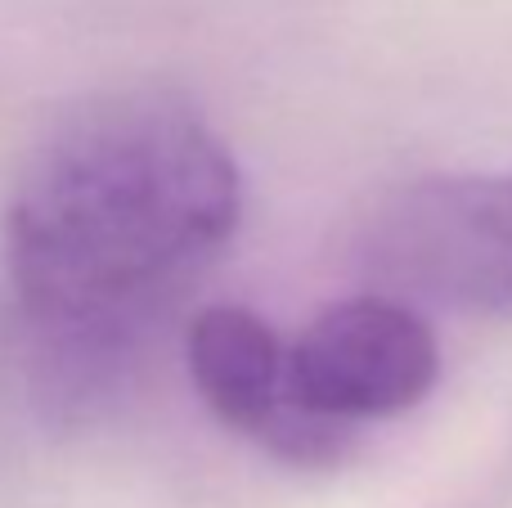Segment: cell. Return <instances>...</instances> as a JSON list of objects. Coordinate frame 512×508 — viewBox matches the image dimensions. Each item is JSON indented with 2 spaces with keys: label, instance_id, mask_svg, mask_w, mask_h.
<instances>
[{
  "label": "cell",
  "instance_id": "obj_2",
  "mask_svg": "<svg viewBox=\"0 0 512 508\" xmlns=\"http://www.w3.org/2000/svg\"><path fill=\"white\" fill-rule=\"evenodd\" d=\"M346 266L418 311L512 320V167L441 171L378 194L351 221Z\"/></svg>",
  "mask_w": 512,
  "mask_h": 508
},
{
  "label": "cell",
  "instance_id": "obj_3",
  "mask_svg": "<svg viewBox=\"0 0 512 508\" xmlns=\"http://www.w3.org/2000/svg\"><path fill=\"white\" fill-rule=\"evenodd\" d=\"M436 378L441 342L427 315L373 288L328 302L288 342L297 405L355 432L423 405Z\"/></svg>",
  "mask_w": 512,
  "mask_h": 508
},
{
  "label": "cell",
  "instance_id": "obj_4",
  "mask_svg": "<svg viewBox=\"0 0 512 508\" xmlns=\"http://www.w3.org/2000/svg\"><path fill=\"white\" fill-rule=\"evenodd\" d=\"M185 369L198 401L221 428L248 437L292 468H337L355 455V428L301 410L288 383V342L239 302L194 311L180 333Z\"/></svg>",
  "mask_w": 512,
  "mask_h": 508
},
{
  "label": "cell",
  "instance_id": "obj_1",
  "mask_svg": "<svg viewBox=\"0 0 512 508\" xmlns=\"http://www.w3.org/2000/svg\"><path fill=\"white\" fill-rule=\"evenodd\" d=\"M243 225V171L189 99L99 90L23 153L0 212L5 360L50 428L140 392L180 302Z\"/></svg>",
  "mask_w": 512,
  "mask_h": 508
}]
</instances>
